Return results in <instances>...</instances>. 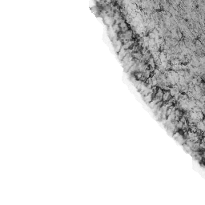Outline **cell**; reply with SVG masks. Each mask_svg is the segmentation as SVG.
<instances>
[{
  "instance_id": "8",
  "label": "cell",
  "mask_w": 205,
  "mask_h": 205,
  "mask_svg": "<svg viewBox=\"0 0 205 205\" xmlns=\"http://www.w3.org/2000/svg\"><path fill=\"white\" fill-rule=\"evenodd\" d=\"M153 97H154V95L151 92V93H148V95H146V96H143V99H144V101L146 102H148V104H149L150 102L152 101Z\"/></svg>"
},
{
  "instance_id": "1",
  "label": "cell",
  "mask_w": 205,
  "mask_h": 205,
  "mask_svg": "<svg viewBox=\"0 0 205 205\" xmlns=\"http://www.w3.org/2000/svg\"><path fill=\"white\" fill-rule=\"evenodd\" d=\"M163 93H164V90L160 87H158L156 92L154 94V99L156 100H157L158 102L162 101V97H163Z\"/></svg>"
},
{
  "instance_id": "9",
  "label": "cell",
  "mask_w": 205,
  "mask_h": 205,
  "mask_svg": "<svg viewBox=\"0 0 205 205\" xmlns=\"http://www.w3.org/2000/svg\"><path fill=\"white\" fill-rule=\"evenodd\" d=\"M112 30L114 31V32L115 33H119L120 32V28H119V24H116V23H114L113 25H112Z\"/></svg>"
},
{
  "instance_id": "10",
  "label": "cell",
  "mask_w": 205,
  "mask_h": 205,
  "mask_svg": "<svg viewBox=\"0 0 205 205\" xmlns=\"http://www.w3.org/2000/svg\"><path fill=\"white\" fill-rule=\"evenodd\" d=\"M195 47L197 48H199V49L202 47V43H201V42L200 40H196L195 41Z\"/></svg>"
},
{
  "instance_id": "7",
  "label": "cell",
  "mask_w": 205,
  "mask_h": 205,
  "mask_svg": "<svg viewBox=\"0 0 205 205\" xmlns=\"http://www.w3.org/2000/svg\"><path fill=\"white\" fill-rule=\"evenodd\" d=\"M128 53V50H125V49H123V47H121V49L119 50V51L118 52V57L120 60L123 59V58Z\"/></svg>"
},
{
  "instance_id": "3",
  "label": "cell",
  "mask_w": 205,
  "mask_h": 205,
  "mask_svg": "<svg viewBox=\"0 0 205 205\" xmlns=\"http://www.w3.org/2000/svg\"><path fill=\"white\" fill-rule=\"evenodd\" d=\"M135 42L133 40V39H131V40H129V41H127L126 42H124L123 43V45H122V47L123 49H125V50H129L131 49V47H132V46L134 45V43Z\"/></svg>"
},
{
  "instance_id": "2",
  "label": "cell",
  "mask_w": 205,
  "mask_h": 205,
  "mask_svg": "<svg viewBox=\"0 0 205 205\" xmlns=\"http://www.w3.org/2000/svg\"><path fill=\"white\" fill-rule=\"evenodd\" d=\"M172 96L169 92V90H165L164 91V93H163V97H162V101L164 102H167L168 100H170L172 99Z\"/></svg>"
},
{
  "instance_id": "4",
  "label": "cell",
  "mask_w": 205,
  "mask_h": 205,
  "mask_svg": "<svg viewBox=\"0 0 205 205\" xmlns=\"http://www.w3.org/2000/svg\"><path fill=\"white\" fill-rule=\"evenodd\" d=\"M131 56L133 57V58L135 60H138V61H140L141 58H142V56H143L140 50L135 51V52H131Z\"/></svg>"
},
{
  "instance_id": "11",
  "label": "cell",
  "mask_w": 205,
  "mask_h": 205,
  "mask_svg": "<svg viewBox=\"0 0 205 205\" xmlns=\"http://www.w3.org/2000/svg\"><path fill=\"white\" fill-rule=\"evenodd\" d=\"M184 150L187 151H188V152H190V151H192V150H191V148H190L188 145L185 144V143H184Z\"/></svg>"
},
{
  "instance_id": "5",
  "label": "cell",
  "mask_w": 205,
  "mask_h": 205,
  "mask_svg": "<svg viewBox=\"0 0 205 205\" xmlns=\"http://www.w3.org/2000/svg\"><path fill=\"white\" fill-rule=\"evenodd\" d=\"M104 23L107 24V25H113L115 23V20L113 19V17H111V16H108V15H105L104 16Z\"/></svg>"
},
{
  "instance_id": "6",
  "label": "cell",
  "mask_w": 205,
  "mask_h": 205,
  "mask_svg": "<svg viewBox=\"0 0 205 205\" xmlns=\"http://www.w3.org/2000/svg\"><path fill=\"white\" fill-rule=\"evenodd\" d=\"M119 28H120V32H125L127 30H129V27L127 25V23H126L125 21H123L119 24Z\"/></svg>"
}]
</instances>
